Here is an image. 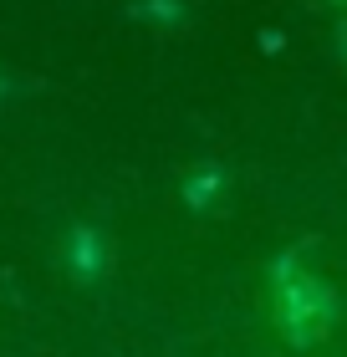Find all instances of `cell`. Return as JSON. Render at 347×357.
I'll return each mask as SVG.
<instances>
[{
	"instance_id": "1",
	"label": "cell",
	"mask_w": 347,
	"mask_h": 357,
	"mask_svg": "<svg viewBox=\"0 0 347 357\" xmlns=\"http://www.w3.org/2000/svg\"><path fill=\"white\" fill-rule=\"evenodd\" d=\"M72 271L77 275H97L103 271V240H97V230H77L72 235Z\"/></svg>"
}]
</instances>
